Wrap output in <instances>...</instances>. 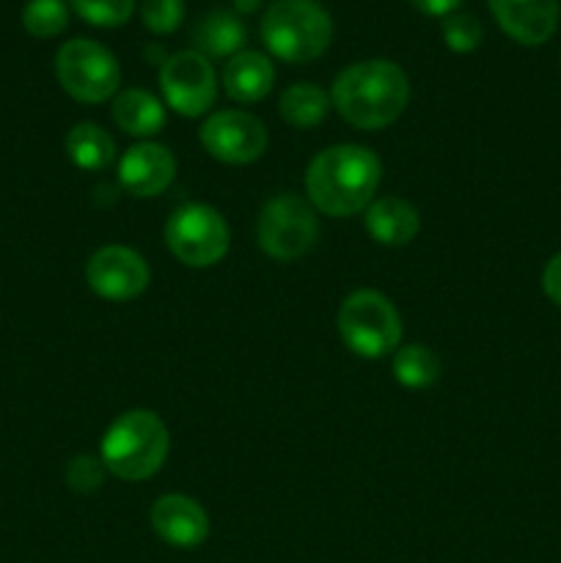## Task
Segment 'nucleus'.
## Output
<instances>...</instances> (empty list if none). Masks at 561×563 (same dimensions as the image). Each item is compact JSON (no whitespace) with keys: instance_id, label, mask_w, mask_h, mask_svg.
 Here are the masks:
<instances>
[{"instance_id":"f257e3e1","label":"nucleus","mask_w":561,"mask_h":563,"mask_svg":"<svg viewBox=\"0 0 561 563\" xmlns=\"http://www.w3.org/2000/svg\"><path fill=\"white\" fill-rule=\"evenodd\" d=\"M383 165L377 154L358 143H339L311 159L306 170L308 201L328 218H352L374 201Z\"/></svg>"},{"instance_id":"f03ea898","label":"nucleus","mask_w":561,"mask_h":563,"mask_svg":"<svg viewBox=\"0 0 561 563\" xmlns=\"http://www.w3.org/2000/svg\"><path fill=\"white\" fill-rule=\"evenodd\" d=\"M330 102L355 130H383L405 113L410 80L391 60H358L333 80Z\"/></svg>"},{"instance_id":"7ed1b4c3","label":"nucleus","mask_w":561,"mask_h":563,"mask_svg":"<svg viewBox=\"0 0 561 563\" xmlns=\"http://www.w3.org/2000/svg\"><path fill=\"white\" fill-rule=\"evenodd\" d=\"M168 451L170 434L163 418L152 410H130L108 427L99 460L121 482H146L165 465Z\"/></svg>"},{"instance_id":"20e7f679","label":"nucleus","mask_w":561,"mask_h":563,"mask_svg":"<svg viewBox=\"0 0 561 563\" xmlns=\"http://www.w3.org/2000/svg\"><path fill=\"white\" fill-rule=\"evenodd\" d=\"M333 20L317 0H275L262 16V42L286 64H308L328 49Z\"/></svg>"},{"instance_id":"39448f33","label":"nucleus","mask_w":561,"mask_h":563,"mask_svg":"<svg viewBox=\"0 0 561 563\" xmlns=\"http://www.w3.org/2000/svg\"><path fill=\"white\" fill-rule=\"evenodd\" d=\"M339 335L355 355L377 361L399 350L402 317L394 302L374 289H358L341 302Z\"/></svg>"},{"instance_id":"423d86ee","label":"nucleus","mask_w":561,"mask_h":563,"mask_svg":"<svg viewBox=\"0 0 561 563\" xmlns=\"http://www.w3.org/2000/svg\"><path fill=\"white\" fill-rule=\"evenodd\" d=\"M55 75L72 99L99 104L113 97L121 86L116 55L94 38H72L55 55Z\"/></svg>"},{"instance_id":"0eeeda50","label":"nucleus","mask_w":561,"mask_h":563,"mask_svg":"<svg viewBox=\"0 0 561 563\" xmlns=\"http://www.w3.org/2000/svg\"><path fill=\"white\" fill-rule=\"evenodd\" d=\"M229 223L207 203H185L165 223V245L185 267H215L229 253Z\"/></svg>"},{"instance_id":"6e6552de","label":"nucleus","mask_w":561,"mask_h":563,"mask_svg":"<svg viewBox=\"0 0 561 563\" xmlns=\"http://www.w3.org/2000/svg\"><path fill=\"white\" fill-rule=\"evenodd\" d=\"M256 240L258 247L275 262H295L306 256L319 240L317 209L295 192L275 196L258 214Z\"/></svg>"},{"instance_id":"1a4fd4ad","label":"nucleus","mask_w":561,"mask_h":563,"mask_svg":"<svg viewBox=\"0 0 561 563\" xmlns=\"http://www.w3.org/2000/svg\"><path fill=\"white\" fill-rule=\"evenodd\" d=\"M160 88H163L165 104L185 119H198L209 113L218 99V77L207 55L198 49H182V53L165 58L160 69Z\"/></svg>"},{"instance_id":"9d476101","label":"nucleus","mask_w":561,"mask_h":563,"mask_svg":"<svg viewBox=\"0 0 561 563\" xmlns=\"http://www.w3.org/2000/svg\"><path fill=\"white\" fill-rule=\"evenodd\" d=\"M201 146L226 165H251L267 152V130L245 110H218L204 121Z\"/></svg>"},{"instance_id":"9b49d317","label":"nucleus","mask_w":561,"mask_h":563,"mask_svg":"<svg viewBox=\"0 0 561 563\" xmlns=\"http://www.w3.org/2000/svg\"><path fill=\"white\" fill-rule=\"evenodd\" d=\"M152 269L146 258L127 245H105L88 258L86 284L97 297L110 302L135 300L148 289Z\"/></svg>"},{"instance_id":"f8f14e48","label":"nucleus","mask_w":561,"mask_h":563,"mask_svg":"<svg viewBox=\"0 0 561 563\" xmlns=\"http://www.w3.org/2000/svg\"><path fill=\"white\" fill-rule=\"evenodd\" d=\"M148 520H152L154 533L176 550L201 548L209 537V517L204 506L179 493L163 495L152 506Z\"/></svg>"},{"instance_id":"ddd939ff","label":"nucleus","mask_w":561,"mask_h":563,"mask_svg":"<svg viewBox=\"0 0 561 563\" xmlns=\"http://www.w3.org/2000/svg\"><path fill=\"white\" fill-rule=\"evenodd\" d=\"M176 176V159L160 143H135L119 159V185L132 198H154L170 187Z\"/></svg>"},{"instance_id":"4468645a","label":"nucleus","mask_w":561,"mask_h":563,"mask_svg":"<svg viewBox=\"0 0 561 563\" xmlns=\"http://www.w3.org/2000/svg\"><path fill=\"white\" fill-rule=\"evenodd\" d=\"M495 22L517 44L537 47L559 27V0H487Z\"/></svg>"},{"instance_id":"2eb2a0df","label":"nucleus","mask_w":561,"mask_h":563,"mask_svg":"<svg viewBox=\"0 0 561 563\" xmlns=\"http://www.w3.org/2000/svg\"><path fill=\"white\" fill-rule=\"evenodd\" d=\"M421 229L418 209L410 201L396 196L374 198L366 209V231L374 242L385 247L410 245Z\"/></svg>"},{"instance_id":"dca6fc26","label":"nucleus","mask_w":561,"mask_h":563,"mask_svg":"<svg viewBox=\"0 0 561 563\" xmlns=\"http://www.w3.org/2000/svg\"><path fill=\"white\" fill-rule=\"evenodd\" d=\"M223 86L231 99L242 104L258 102L267 97L275 86L273 60L256 49H242L234 58H229L223 69Z\"/></svg>"},{"instance_id":"f3484780","label":"nucleus","mask_w":561,"mask_h":563,"mask_svg":"<svg viewBox=\"0 0 561 563\" xmlns=\"http://www.w3.org/2000/svg\"><path fill=\"white\" fill-rule=\"evenodd\" d=\"M196 49L207 58H234L248 42V27L234 9H212L193 27Z\"/></svg>"},{"instance_id":"a211bd4d","label":"nucleus","mask_w":561,"mask_h":563,"mask_svg":"<svg viewBox=\"0 0 561 563\" xmlns=\"http://www.w3.org/2000/svg\"><path fill=\"white\" fill-rule=\"evenodd\" d=\"M113 121L132 137H152L165 126V108L154 93L127 88L113 102Z\"/></svg>"},{"instance_id":"6ab92c4d","label":"nucleus","mask_w":561,"mask_h":563,"mask_svg":"<svg viewBox=\"0 0 561 563\" xmlns=\"http://www.w3.org/2000/svg\"><path fill=\"white\" fill-rule=\"evenodd\" d=\"M330 93H324L322 88L314 86V82H295V86L286 88L280 93L278 113L295 130H314V126L322 124L330 113Z\"/></svg>"},{"instance_id":"aec40b11","label":"nucleus","mask_w":561,"mask_h":563,"mask_svg":"<svg viewBox=\"0 0 561 563\" xmlns=\"http://www.w3.org/2000/svg\"><path fill=\"white\" fill-rule=\"evenodd\" d=\"M66 154L80 170H105L116 159V143L102 126L82 121L66 135Z\"/></svg>"},{"instance_id":"412c9836","label":"nucleus","mask_w":561,"mask_h":563,"mask_svg":"<svg viewBox=\"0 0 561 563\" xmlns=\"http://www.w3.org/2000/svg\"><path fill=\"white\" fill-rule=\"evenodd\" d=\"M391 368H394L396 383H399L402 388L410 390L429 388V385L438 383L440 377L438 355L424 344H407L402 346V350H396Z\"/></svg>"},{"instance_id":"4be33fe9","label":"nucleus","mask_w":561,"mask_h":563,"mask_svg":"<svg viewBox=\"0 0 561 563\" xmlns=\"http://www.w3.org/2000/svg\"><path fill=\"white\" fill-rule=\"evenodd\" d=\"M69 22V9L64 0H31L22 11V25L31 36L38 38H53Z\"/></svg>"},{"instance_id":"5701e85b","label":"nucleus","mask_w":561,"mask_h":563,"mask_svg":"<svg viewBox=\"0 0 561 563\" xmlns=\"http://www.w3.org/2000/svg\"><path fill=\"white\" fill-rule=\"evenodd\" d=\"M72 9L99 27H119L135 11V0H72Z\"/></svg>"},{"instance_id":"b1692460","label":"nucleus","mask_w":561,"mask_h":563,"mask_svg":"<svg viewBox=\"0 0 561 563\" xmlns=\"http://www.w3.org/2000/svg\"><path fill=\"white\" fill-rule=\"evenodd\" d=\"M443 38L446 47L454 53H473L482 44V22L465 11L443 16Z\"/></svg>"},{"instance_id":"393cba45","label":"nucleus","mask_w":561,"mask_h":563,"mask_svg":"<svg viewBox=\"0 0 561 563\" xmlns=\"http://www.w3.org/2000/svg\"><path fill=\"white\" fill-rule=\"evenodd\" d=\"M141 20L152 33H174L185 20V0H143Z\"/></svg>"},{"instance_id":"a878e982","label":"nucleus","mask_w":561,"mask_h":563,"mask_svg":"<svg viewBox=\"0 0 561 563\" xmlns=\"http://www.w3.org/2000/svg\"><path fill=\"white\" fill-rule=\"evenodd\" d=\"M105 478V465L97 456H75V460L66 465V484L75 493H94V489L102 487Z\"/></svg>"},{"instance_id":"bb28decb","label":"nucleus","mask_w":561,"mask_h":563,"mask_svg":"<svg viewBox=\"0 0 561 563\" xmlns=\"http://www.w3.org/2000/svg\"><path fill=\"white\" fill-rule=\"evenodd\" d=\"M542 289L550 297V302L561 308V253H556L548 264H544L542 273Z\"/></svg>"},{"instance_id":"cd10ccee","label":"nucleus","mask_w":561,"mask_h":563,"mask_svg":"<svg viewBox=\"0 0 561 563\" xmlns=\"http://www.w3.org/2000/svg\"><path fill=\"white\" fill-rule=\"evenodd\" d=\"M410 3L429 16H449L460 9L462 0H410Z\"/></svg>"},{"instance_id":"c85d7f7f","label":"nucleus","mask_w":561,"mask_h":563,"mask_svg":"<svg viewBox=\"0 0 561 563\" xmlns=\"http://www.w3.org/2000/svg\"><path fill=\"white\" fill-rule=\"evenodd\" d=\"M231 5H234L237 14H251V11L262 5V0H231Z\"/></svg>"}]
</instances>
